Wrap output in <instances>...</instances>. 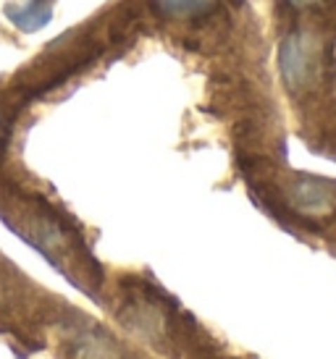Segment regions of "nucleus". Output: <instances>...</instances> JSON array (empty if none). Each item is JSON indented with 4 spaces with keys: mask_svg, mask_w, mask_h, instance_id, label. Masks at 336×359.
Segmentation results:
<instances>
[{
    "mask_svg": "<svg viewBox=\"0 0 336 359\" xmlns=\"http://www.w3.org/2000/svg\"><path fill=\"white\" fill-rule=\"evenodd\" d=\"M334 0H287L289 8L295 11H313V8H323V6H331Z\"/></svg>",
    "mask_w": 336,
    "mask_h": 359,
    "instance_id": "obj_4",
    "label": "nucleus"
},
{
    "mask_svg": "<svg viewBox=\"0 0 336 359\" xmlns=\"http://www.w3.org/2000/svg\"><path fill=\"white\" fill-rule=\"evenodd\" d=\"M11 21L24 32L40 29L42 24H48L50 19V0H32L21 8H8Z\"/></svg>",
    "mask_w": 336,
    "mask_h": 359,
    "instance_id": "obj_3",
    "label": "nucleus"
},
{
    "mask_svg": "<svg viewBox=\"0 0 336 359\" xmlns=\"http://www.w3.org/2000/svg\"><path fill=\"white\" fill-rule=\"evenodd\" d=\"M3 129H6V116H3V105H0V140H3Z\"/></svg>",
    "mask_w": 336,
    "mask_h": 359,
    "instance_id": "obj_5",
    "label": "nucleus"
},
{
    "mask_svg": "<svg viewBox=\"0 0 336 359\" xmlns=\"http://www.w3.org/2000/svg\"><path fill=\"white\" fill-rule=\"evenodd\" d=\"M218 6V0H153V8L163 19L187 21L205 16Z\"/></svg>",
    "mask_w": 336,
    "mask_h": 359,
    "instance_id": "obj_2",
    "label": "nucleus"
},
{
    "mask_svg": "<svg viewBox=\"0 0 336 359\" xmlns=\"http://www.w3.org/2000/svg\"><path fill=\"white\" fill-rule=\"evenodd\" d=\"M281 74L292 90H310L326 74V45L310 32H295L281 45Z\"/></svg>",
    "mask_w": 336,
    "mask_h": 359,
    "instance_id": "obj_1",
    "label": "nucleus"
}]
</instances>
